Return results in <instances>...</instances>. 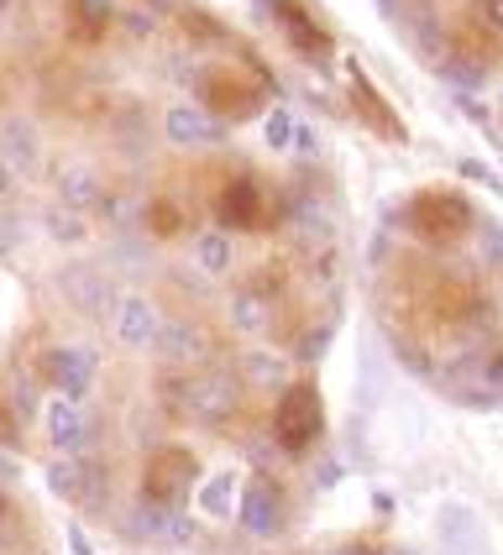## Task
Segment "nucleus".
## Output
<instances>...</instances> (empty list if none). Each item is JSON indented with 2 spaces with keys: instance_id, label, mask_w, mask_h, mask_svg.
Wrapping results in <instances>:
<instances>
[{
  "instance_id": "obj_1",
  "label": "nucleus",
  "mask_w": 503,
  "mask_h": 555,
  "mask_svg": "<svg viewBox=\"0 0 503 555\" xmlns=\"http://www.w3.org/2000/svg\"><path fill=\"white\" fill-rule=\"evenodd\" d=\"M320 435H325V409H320L314 383H288L279 393V409H273V440L288 456H305Z\"/></svg>"
},
{
  "instance_id": "obj_2",
  "label": "nucleus",
  "mask_w": 503,
  "mask_h": 555,
  "mask_svg": "<svg viewBox=\"0 0 503 555\" xmlns=\"http://www.w3.org/2000/svg\"><path fill=\"white\" fill-rule=\"evenodd\" d=\"M242 377L236 372H194L184 383V420H194V425H205V430H220V425H231L236 414H242Z\"/></svg>"
},
{
  "instance_id": "obj_3",
  "label": "nucleus",
  "mask_w": 503,
  "mask_h": 555,
  "mask_svg": "<svg viewBox=\"0 0 503 555\" xmlns=\"http://www.w3.org/2000/svg\"><path fill=\"white\" fill-rule=\"evenodd\" d=\"M37 372H42V383L59 393V399H90L94 388V372H100V357H94V346H79V340H68V346H48L42 351V362H37Z\"/></svg>"
},
{
  "instance_id": "obj_4",
  "label": "nucleus",
  "mask_w": 503,
  "mask_h": 555,
  "mask_svg": "<svg viewBox=\"0 0 503 555\" xmlns=\"http://www.w3.org/2000/svg\"><path fill=\"white\" fill-rule=\"evenodd\" d=\"M288 519V503H283V488L268 477V472H252L242 482V508H236V525L247 529L252 540H273Z\"/></svg>"
},
{
  "instance_id": "obj_5",
  "label": "nucleus",
  "mask_w": 503,
  "mask_h": 555,
  "mask_svg": "<svg viewBox=\"0 0 503 555\" xmlns=\"http://www.w3.org/2000/svg\"><path fill=\"white\" fill-rule=\"evenodd\" d=\"M111 331L121 340L126 351H153L157 346V331H163V314L147 294H137V288H126L116 294V309H111Z\"/></svg>"
},
{
  "instance_id": "obj_6",
  "label": "nucleus",
  "mask_w": 503,
  "mask_h": 555,
  "mask_svg": "<svg viewBox=\"0 0 503 555\" xmlns=\"http://www.w3.org/2000/svg\"><path fill=\"white\" fill-rule=\"evenodd\" d=\"M0 163L16 179H27V173L42 168V126L31 116H0Z\"/></svg>"
},
{
  "instance_id": "obj_7",
  "label": "nucleus",
  "mask_w": 503,
  "mask_h": 555,
  "mask_svg": "<svg viewBox=\"0 0 503 555\" xmlns=\"http://www.w3.org/2000/svg\"><path fill=\"white\" fill-rule=\"evenodd\" d=\"M189 482H199V477H194V456H189V451H157L153 462H147V477H142V498L179 508V498H184Z\"/></svg>"
},
{
  "instance_id": "obj_8",
  "label": "nucleus",
  "mask_w": 503,
  "mask_h": 555,
  "mask_svg": "<svg viewBox=\"0 0 503 555\" xmlns=\"http://www.w3.org/2000/svg\"><path fill=\"white\" fill-rule=\"evenodd\" d=\"M42 435L59 456H79L90 446V420L74 399H48L42 403Z\"/></svg>"
},
{
  "instance_id": "obj_9",
  "label": "nucleus",
  "mask_w": 503,
  "mask_h": 555,
  "mask_svg": "<svg viewBox=\"0 0 503 555\" xmlns=\"http://www.w3.org/2000/svg\"><path fill=\"white\" fill-rule=\"evenodd\" d=\"M163 137H168V147H216V142H225V126L199 105H168Z\"/></svg>"
},
{
  "instance_id": "obj_10",
  "label": "nucleus",
  "mask_w": 503,
  "mask_h": 555,
  "mask_svg": "<svg viewBox=\"0 0 503 555\" xmlns=\"http://www.w3.org/2000/svg\"><path fill=\"white\" fill-rule=\"evenodd\" d=\"M53 189H59V205H68V210H100L105 205V179H100V168L94 163H85V157H68L59 173H53Z\"/></svg>"
},
{
  "instance_id": "obj_11",
  "label": "nucleus",
  "mask_w": 503,
  "mask_h": 555,
  "mask_svg": "<svg viewBox=\"0 0 503 555\" xmlns=\"http://www.w3.org/2000/svg\"><path fill=\"white\" fill-rule=\"evenodd\" d=\"M173 519H179V508H168V503H153V498H131L121 514V534L126 540H142V545H168V534H173Z\"/></svg>"
},
{
  "instance_id": "obj_12",
  "label": "nucleus",
  "mask_w": 503,
  "mask_h": 555,
  "mask_svg": "<svg viewBox=\"0 0 503 555\" xmlns=\"http://www.w3.org/2000/svg\"><path fill=\"white\" fill-rule=\"evenodd\" d=\"M153 351L168 362V367H194V362L210 357V336H205L194 320H163Z\"/></svg>"
},
{
  "instance_id": "obj_13",
  "label": "nucleus",
  "mask_w": 503,
  "mask_h": 555,
  "mask_svg": "<svg viewBox=\"0 0 503 555\" xmlns=\"http://www.w3.org/2000/svg\"><path fill=\"white\" fill-rule=\"evenodd\" d=\"M59 288L68 294V305L85 309V314H105V320H111V309H116V288L94 273V268H63Z\"/></svg>"
},
{
  "instance_id": "obj_14",
  "label": "nucleus",
  "mask_w": 503,
  "mask_h": 555,
  "mask_svg": "<svg viewBox=\"0 0 503 555\" xmlns=\"http://www.w3.org/2000/svg\"><path fill=\"white\" fill-rule=\"evenodd\" d=\"M242 508V477L236 472H210L194 482V514L199 519H236Z\"/></svg>"
},
{
  "instance_id": "obj_15",
  "label": "nucleus",
  "mask_w": 503,
  "mask_h": 555,
  "mask_svg": "<svg viewBox=\"0 0 503 555\" xmlns=\"http://www.w3.org/2000/svg\"><path fill=\"white\" fill-rule=\"evenodd\" d=\"M236 377H242V388L283 393V388H288V357L268 351V346H247V351L236 357Z\"/></svg>"
},
{
  "instance_id": "obj_16",
  "label": "nucleus",
  "mask_w": 503,
  "mask_h": 555,
  "mask_svg": "<svg viewBox=\"0 0 503 555\" xmlns=\"http://www.w3.org/2000/svg\"><path fill=\"white\" fill-rule=\"evenodd\" d=\"M225 320H231L236 336H247V340L268 336V325H273V299H268L262 288H242V294L225 305Z\"/></svg>"
},
{
  "instance_id": "obj_17",
  "label": "nucleus",
  "mask_w": 503,
  "mask_h": 555,
  "mask_svg": "<svg viewBox=\"0 0 503 555\" xmlns=\"http://www.w3.org/2000/svg\"><path fill=\"white\" fill-rule=\"evenodd\" d=\"M231 257H236L231 231H220V225H205V231L189 242V262H194V273H205V278L231 273Z\"/></svg>"
},
{
  "instance_id": "obj_18",
  "label": "nucleus",
  "mask_w": 503,
  "mask_h": 555,
  "mask_svg": "<svg viewBox=\"0 0 503 555\" xmlns=\"http://www.w3.org/2000/svg\"><path fill=\"white\" fill-rule=\"evenodd\" d=\"M37 225H42V236L59 242V247H85V242H90V216H85V210H68V205H59V199L42 205Z\"/></svg>"
},
{
  "instance_id": "obj_19",
  "label": "nucleus",
  "mask_w": 503,
  "mask_h": 555,
  "mask_svg": "<svg viewBox=\"0 0 503 555\" xmlns=\"http://www.w3.org/2000/svg\"><path fill=\"white\" fill-rule=\"evenodd\" d=\"M216 216H220V231H231V225H252V220H257V184H252V179H236V184L220 194Z\"/></svg>"
},
{
  "instance_id": "obj_20",
  "label": "nucleus",
  "mask_w": 503,
  "mask_h": 555,
  "mask_svg": "<svg viewBox=\"0 0 503 555\" xmlns=\"http://www.w3.org/2000/svg\"><path fill=\"white\" fill-rule=\"evenodd\" d=\"M436 74L456 94H472L477 85H482V74H488V68H482V59H472V53H446V59L436 63Z\"/></svg>"
},
{
  "instance_id": "obj_21",
  "label": "nucleus",
  "mask_w": 503,
  "mask_h": 555,
  "mask_svg": "<svg viewBox=\"0 0 503 555\" xmlns=\"http://www.w3.org/2000/svg\"><path fill=\"white\" fill-rule=\"evenodd\" d=\"M79 503H85V514H100L111 503V477L94 456H79Z\"/></svg>"
},
{
  "instance_id": "obj_22",
  "label": "nucleus",
  "mask_w": 503,
  "mask_h": 555,
  "mask_svg": "<svg viewBox=\"0 0 503 555\" xmlns=\"http://www.w3.org/2000/svg\"><path fill=\"white\" fill-rule=\"evenodd\" d=\"M116 27H121L131 42H147V37H157V31H163V22H157L147 5H121V11H116Z\"/></svg>"
},
{
  "instance_id": "obj_23",
  "label": "nucleus",
  "mask_w": 503,
  "mask_h": 555,
  "mask_svg": "<svg viewBox=\"0 0 503 555\" xmlns=\"http://www.w3.org/2000/svg\"><path fill=\"white\" fill-rule=\"evenodd\" d=\"M48 488L59 498H74V503H79V456H53V462H48Z\"/></svg>"
},
{
  "instance_id": "obj_24",
  "label": "nucleus",
  "mask_w": 503,
  "mask_h": 555,
  "mask_svg": "<svg viewBox=\"0 0 503 555\" xmlns=\"http://www.w3.org/2000/svg\"><path fill=\"white\" fill-rule=\"evenodd\" d=\"M294 131H299V121H294V111H288V105H279V111L268 116V126H262V137H268V147H273V153H294Z\"/></svg>"
},
{
  "instance_id": "obj_25",
  "label": "nucleus",
  "mask_w": 503,
  "mask_h": 555,
  "mask_svg": "<svg viewBox=\"0 0 503 555\" xmlns=\"http://www.w3.org/2000/svg\"><path fill=\"white\" fill-rule=\"evenodd\" d=\"M477 257L482 268H503V220H477Z\"/></svg>"
},
{
  "instance_id": "obj_26",
  "label": "nucleus",
  "mask_w": 503,
  "mask_h": 555,
  "mask_svg": "<svg viewBox=\"0 0 503 555\" xmlns=\"http://www.w3.org/2000/svg\"><path fill=\"white\" fill-rule=\"evenodd\" d=\"M414 48H425V59H446V31H440V16H430V11H425V16H420V22H414Z\"/></svg>"
},
{
  "instance_id": "obj_27",
  "label": "nucleus",
  "mask_w": 503,
  "mask_h": 555,
  "mask_svg": "<svg viewBox=\"0 0 503 555\" xmlns=\"http://www.w3.org/2000/svg\"><path fill=\"white\" fill-rule=\"evenodd\" d=\"M456 168H462V179H472V184H482V189H499V194H503L499 173H493V168H488V163H477V157H462V163H456Z\"/></svg>"
},
{
  "instance_id": "obj_28",
  "label": "nucleus",
  "mask_w": 503,
  "mask_h": 555,
  "mask_svg": "<svg viewBox=\"0 0 503 555\" xmlns=\"http://www.w3.org/2000/svg\"><path fill=\"white\" fill-rule=\"evenodd\" d=\"M477 22L493 37H503V0H477Z\"/></svg>"
},
{
  "instance_id": "obj_29",
  "label": "nucleus",
  "mask_w": 503,
  "mask_h": 555,
  "mask_svg": "<svg viewBox=\"0 0 503 555\" xmlns=\"http://www.w3.org/2000/svg\"><path fill=\"white\" fill-rule=\"evenodd\" d=\"M482 388H493V393L503 399V346L488 357V362H482Z\"/></svg>"
},
{
  "instance_id": "obj_30",
  "label": "nucleus",
  "mask_w": 503,
  "mask_h": 555,
  "mask_svg": "<svg viewBox=\"0 0 503 555\" xmlns=\"http://www.w3.org/2000/svg\"><path fill=\"white\" fill-rule=\"evenodd\" d=\"M325 340H331V325H320V331H310V336H305V346H299V357H305V362H314V357L325 351Z\"/></svg>"
},
{
  "instance_id": "obj_31",
  "label": "nucleus",
  "mask_w": 503,
  "mask_h": 555,
  "mask_svg": "<svg viewBox=\"0 0 503 555\" xmlns=\"http://www.w3.org/2000/svg\"><path fill=\"white\" fill-rule=\"evenodd\" d=\"M294 153H299V157H314V153H320V142H314V131L305 121H299V131H294Z\"/></svg>"
},
{
  "instance_id": "obj_32",
  "label": "nucleus",
  "mask_w": 503,
  "mask_h": 555,
  "mask_svg": "<svg viewBox=\"0 0 503 555\" xmlns=\"http://www.w3.org/2000/svg\"><path fill=\"white\" fill-rule=\"evenodd\" d=\"M16 184H22V179H16V173H11V168L0 163V210H5V205L16 199Z\"/></svg>"
},
{
  "instance_id": "obj_33",
  "label": "nucleus",
  "mask_w": 503,
  "mask_h": 555,
  "mask_svg": "<svg viewBox=\"0 0 503 555\" xmlns=\"http://www.w3.org/2000/svg\"><path fill=\"white\" fill-rule=\"evenodd\" d=\"M68 551H74V555H94V551H90V540H85V529H79V525L68 529Z\"/></svg>"
},
{
  "instance_id": "obj_34",
  "label": "nucleus",
  "mask_w": 503,
  "mask_h": 555,
  "mask_svg": "<svg viewBox=\"0 0 503 555\" xmlns=\"http://www.w3.org/2000/svg\"><path fill=\"white\" fill-rule=\"evenodd\" d=\"M0 555H22V540L11 529H0Z\"/></svg>"
},
{
  "instance_id": "obj_35",
  "label": "nucleus",
  "mask_w": 503,
  "mask_h": 555,
  "mask_svg": "<svg viewBox=\"0 0 503 555\" xmlns=\"http://www.w3.org/2000/svg\"><path fill=\"white\" fill-rule=\"evenodd\" d=\"M331 555H383L377 545H341V551H331Z\"/></svg>"
},
{
  "instance_id": "obj_36",
  "label": "nucleus",
  "mask_w": 503,
  "mask_h": 555,
  "mask_svg": "<svg viewBox=\"0 0 503 555\" xmlns=\"http://www.w3.org/2000/svg\"><path fill=\"white\" fill-rule=\"evenodd\" d=\"M499 105H503V90H499Z\"/></svg>"
},
{
  "instance_id": "obj_37",
  "label": "nucleus",
  "mask_w": 503,
  "mask_h": 555,
  "mask_svg": "<svg viewBox=\"0 0 503 555\" xmlns=\"http://www.w3.org/2000/svg\"><path fill=\"white\" fill-rule=\"evenodd\" d=\"M0 5H11V0H0Z\"/></svg>"
}]
</instances>
